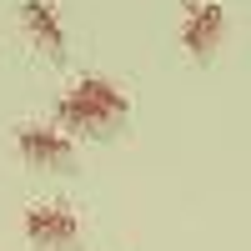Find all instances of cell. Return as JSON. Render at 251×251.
<instances>
[{
	"label": "cell",
	"mask_w": 251,
	"mask_h": 251,
	"mask_svg": "<svg viewBox=\"0 0 251 251\" xmlns=\"http://www.w3.org/2000/svg\"><path fill=\"white\" fill-rule=\"evenodd\" d=\"M25 231L40 246H66V241H75L80 221H75L71 206H50L46 201V206H30V211H25Z\"/></svg>",
	"instance_id": "cell-3"
},
{
	"label": "cell",
	"mask_w": 251,
	"mask_h": 251,
	"mask_svg": "<svg viewBox=\"0 0 251 251\" xmlns=\"http://www.w3.org/2000/svg\"><path fill=\"white\" fill-rule=\"evenodd\" d=\"M226 35V10L221 0H186L181 5V40L191 55H211V46Z\"/></svg>",
	"instance_id": "cell-2"
},
{
	"label": "cell",
	"mask_w": 251,
	"mask_h": 251,
	"mask_svg": "<svg viewBox=\"0 0 251 251\" xmlns=\"http://www.w3.org/2000/svg\"><path fill=\"white\" fill-rule=\"evenodd\" d=\"M55 116L66 126H91V131H100V126H111L126 116V96L111 86V80L100 75H80L75 86L55 100Z\"/></svg>",
	"instance_id": "cell-1"
},
{
	"label": "cell",
	"mask_w": 251,
	"mask_h": 251,
	"mask_svg": "<svg viewBox=\"0 0 251 251\" xmlns=\"http://www.w3.org/2000/svg\"><path fill=\"white\" fill-rule=\"evenodd\" d=\"M20 15H25L35 46L46 50V55H66V25H60L55 0H25V5H20Z\"/></svg>",
	"instance_id": "cell-4"
},
{
	"label": "cell",
	"mask_w": 251,
	"mask_h": 251,
	"mask_svg": "<svg viewBox=\"0 0 251 251\" xmlns=\"http://www.w3.org/2000/svg\"><path fill=\"white\" fill-rule=\"evenodd\" d=\"M15 146H20V156H30V161H71V136L55 131V126H20Z\"/></svg>",
	"instance_id": "cell-5"
}]
</instances>
